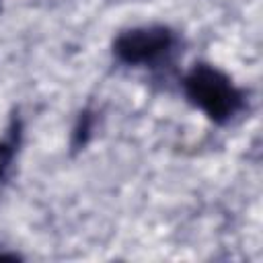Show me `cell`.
Wrapping results in <instances>:
<instances>
[{
	"label": "cell",
	"mask_w": 263,
	"mask_h": 263,
	"mask_svg": "<svg viewBox=\"0 0 263 263\" xmlns=\"http://www.w3.org/2000/svg\"><path fill=\"white\" fill-rule=\"evenodd\" d=\"M187 101L203 111L210 121L224 125L245 109V90L218 66L197 62L181 80Z\"/></svg>",
	"instance_id": "6da1fadb"
},
{
	"label": "cell",
	"mask_w": 263,
	"mask_h": 263,
	"mask_svg": "<svg viewBox=\"0 0 263 263\" xmlns=\"http://www.w3.org/2000/svg\"><path fill=\"white\" fill-rule=\"evenodd\" d=\"M179 45L177 33L166 25H142L119 33L113 41V55L125 66L168 64Z\"/></svg>",
	"instance_id": "7a4b0ae2"
},
{
	"label": "cell",
	"mask_w": 263,
	"mask_h": 263,
	"mask_svg": "<svg viewBox=\"0 0 263 263\" xmlns=\"http://www.w3.org/2000/svg\"><path fill=\"white\" fill-rule=\"evenodd\" d=\"M90 129H92V115L88 111L80 113L78 117V123L74 127V140H72V146L74 148H80L88 142V136H90Z\"/></svg>",
	"instance_id": "277c9868"
},
{
	"label": "cell",
	"mask_w": 263,
	"mask_h": 263,
	"mask_svg": "<svg viewBox=\"0 0 263 263\" xmlns=\"http://www.w3.org/2000/svg\"><path fill=\"white\" fill-rule=\"evenodd\" d=\"M21 136H23L21 119L18 117H12L6 134H4V138L0 140V181L6 179V175H8L10 166H12V160L16 156V150L21 146Z\"/></svg>",
	"instance_id": "3957f363"
}]
</instances>
